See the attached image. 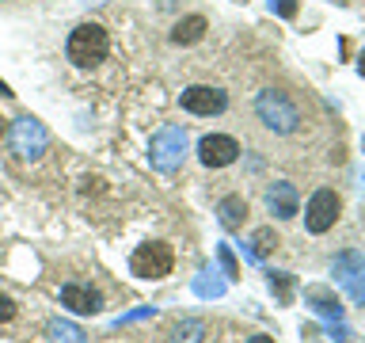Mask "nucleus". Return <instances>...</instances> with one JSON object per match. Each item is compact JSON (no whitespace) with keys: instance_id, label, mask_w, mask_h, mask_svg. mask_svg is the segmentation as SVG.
Here are the masks:
<instances>
[{"instance_id":"nucleus-8","label":"nucleus","mask_w":365,"mask_h":343,"mask_svg":"<svg viewBox=\"0 0 365 343\" xmlns=\"http://www.w3.org/2000/svg\"><path fill=\"white\" fill-rule=\"evenodd\" d=\"M179 103H182V111H187V114H202V119H210V114H221L228 107V91L213 88V84H190L179 96Z\"/></svg>"},{"instance_id":"nucleus-2","label":"nucleus","mask_w":365,"mask_h":343,"mask_svg":"<svg viewBox=\"0 0 365 343\" xmlns=\"http://www.w3.org/2000/svg\"><path fill=\"white\" fill-rule=\"evenodd\" d=\"M107 50H110V39H107V27H99V23H80L65 42V54L76 69H96L107 57Z\"/></svg>"},{"instance_id":"nucleus-25","label":"nucleus","mask_w":365,"mask_h":343,"mask_svg":"<svg viewBox=\"0 0 365 343\" xmlns=\"http://www.w3.org/2000/svg\"><path fill=\"white\" fill-rule=\"evenodd\" d=\"M4 134H8V122H4V119H0V137H4Z\"/></svg>"},{"instance_id":"nucleus-17","label":"nucleus","mask_w":365,"mask_h":343,"mask_svg":"<svg viewBox=\"0 0 365 343\" xmlns=\"http://www.w3.org/2000/svg\"><path fill=\"white\" fill-rule=\"evenodd\" d=\"M270 290L278 294V302H282V305H289V302H293V274L270 271Z\"/></svg>"},{"instance_id":"nucleus-15","label":"nucleus","mask_w":365,"mask_h":343,"mask_svg":"<svg viewBox=\"0 0 365 343\" xmlns=\"http://www.w3.org/2000/svg\"><path fill=\"white\" fill-rule=\"evenodd\" d=\"M282 240H278V233H274L270 225H262V229H255V237H251V248H247V256L251 259H262V256H270L274 248H278Z\"/></svg>"},{"instance_id":"nucleus-12","label":"nucleus","mask_w":365,"mask_h":343,"mask_svg":"<svg viewBox=\"0 0 365 343\" xmlns=\"http://www.w3.org/2000/svg\"><path fill=\"white\" fill-rule=\"evenodd\" d=\"M304 302L312 305V309H316L319 317L335 320V324H339V320H342V305H339V297L331 294L327 286H308V290H304Z\"/></svg>"},{"instance_id":"nucleus-22","label":"nucleus","mask_w":365,"mask_h":343,"mask_svg":"<svg viewBox=\"0 0 365 343\" xmlns=\"http://www.w3.org/2000/svg\"><path fill=\"white\" fill-rule=\"evenodd\" d=\"M247 343H274V339H270V336H251Z\"/></svg>"},{"instance_id":"nucleus-11","label":"nucleus","mask_w":365,"mask_h":343,"mask_svg":"<svg viewBox=\"0 0 365 343\" xmlns=\"http://www.w3.org/2000/svg\"><path fill=\"white\" fill-rule=\"evenodd\" d=\"M61 305L73 309V313H99L103 297H99L96 286H88V282H68V286H61Z\"/></svg>"},{"instance_id":"nucleus-24","label":"nucleus","mask_w":365,"mask_h":343,"mask_svg":"<svg viewBox=\"0 0 365 343\" xmlns=\"http://www.w3.org/2000/svg\"><path fill=\"white\" fill-rule=\"evenodd\" d=\"M0 96H11V88L4 84V80H0Z\"/></svg>"},{"instance_id":"nucleus-13","label":"nucleus","mask_w":365,"mask_h":343,"mask_svg":"<svg viewBox=\"0 0 365 343\" xmlns=\"http://www.w3.org/2000/svg\"><path fill=\"white\" fill-rule=\"evenodd\" d=\"M205 16H187V19H179L175 27H171V42L175 46H194V42H202V34H205Z\"/></svg>"},{"instance_id":"nucleus-10","label":"nucleus","mask_w":365,"mask_h":343,"mask_svg":"<svg viewBox=\"0 0 365 343\" xmlns=\"http://www.w3.org/2000/svg\"><path fill=\"white\" fill-rule=\"evenodd\" d=\"M267 206L270 214L278 217V222H289V217H297V210H301V199H297V187L289 179H278L267 187Z\"/></svg>"},{"instance_id":"nucleus-23","label":"nucleus","mask_w":365,"mask_h":343,"mask_svg":"<svg viewBox=\"0 0 365 343\" xmlns=\"http://www.w3.org/2000/svg\"><path fill=\"white\" fill-rule=\"evenodd\" d=\"M358 73L365 76V50H361V57H358Z\"/></svg>"},{"instance_id":"nucleus-9","label":"nucleus","mask_w":365,"mask_h":343,"mask_svg":"<svg viewBox=\"0 0 365 343\" xmlns=\"http://www.w3.org/2000/svg\"><path fill=\"white\" fill-rule=\"evenodd\" d=\"M240 156V141L228 134H205L198 141V160L205 168H228Z\"/></svg>"},{"instance_id":"nucleus-7","label":"nucleus","mask_w":365,"mask_h":343,"mask_svg":"<svg viewBox=\"0 0 365 343\" xmlns=\"http://www.w3.org/2000/svg\"><path fill=\"white\" fill-rule=\"evenodd\" d=\"M331 274H335L339 286L350 294V302L365 309V256H361V252L350 248V252H342V256H335Z\"/></svg>"},{"instance_id":"nucleus-18","label":"nucleus","mask_w":365,"mask_h":343,"mask_svg":"<svg viewBox=\"0 0 365 343\" xmlns=\"http://www.w3.org/2000/svg\"><path fill=\"white\" fill-rule=\"evenodd\" d=\"M217 256H221V263H225V274H228V279H240V267H236V256H232V248H228V244H221V248H217Z\"/></svg>"},{"instance_id":"nucleus-20","label":"nucleus","mask_w":365,"mask_h":343,"mask_svg":"<svg viewBox=\"0 0 365 343\" xmlns=\"http://www.w3.org/2000/svg\"><path fill=\"white\" fill-rule=\"evenodd\" d=\"M11 317H16V302L8 294H0V324H8Z\"/></svg>"},{"instance_id":"nucleus-21","label":"nucleus","mask_w":365,"mask_h":343,"mask_svg":"<svg viewBox=\"0 0 365 343\" xmlns=\"http://www.w3.org/2000/svg\"><path fill=\"white\" fill-rule=\"evenodd\" d=\"M221 290H225V286H221V282H210V279H198V294H213V297H217V294H221Z\"/></svg>"},{"instance_id":"nucleus-5","label":"nucleus","mask_w":365,"mask_h":343,"mask_svg":"<svg viewBox=\"0 0 365 343\" xmlns=\"http://www.w3.org/2000/svg\"><path fill=\"white\" fill-rule=\"evenodd\" d=\"M339 214H342V199H339V191L319 187V191L312 194V199H308V206H304V229H308L312 237H324L327 229H335Z\"/></svg>"},{"instance_id":"nucleus-14","label":"nucleus","mask_w":365,"mask_h":343,"mask_svg":"<svg viewBox=\"0 0 365 343\" xmlns=\"http://www.w3.org/2000/svg\"><path fill=\"white\" fill-rule=\"evenodd\" d=\"M217 214H221V225L225 229H240L247 222V202L240 199V194H225L221 202H217Z\"/></svg>"},{"instance_id":"nucleus-16","label":"nucleus","mask_w":365,"mask_h":343,"mask_svg":"<svg viewBox=\"0 0 365 343\" xmlns=\"http://www.w3.org/2000/svg\"><path fill=\"white\" fill-rule=\"evenodd\" d=\"M50 339L53 343H84V332H80L76 324H65V320H50Z\"/></svg>"},{"instance_id":"nucleus-6","label":"nucleus","mask_w":365,"mask_h":343,"mask_svg":"<svg viewBox=\"0 0 365 343\" xmlns=\"http://www.w3.org/2000/svg\"><path fill=\"white\" fill-rule=\"evenodd\" d=\"M171 263H175L171 244H164V240H148V244H141L130 256V271L137 274V279H164V274H171Z\"/></svg>"},{"instance_id":"nucleus-19","label":"nucleus","mask_w":365,"mask_h":343,"mask_svg":"<svg viewBox=\"0 0 365 343\" xmlns=\"http://www.w3.org/2000/svg\"><path fill=\"white\" fill-rule=\"evenodd\" d=\"M270 8L278 11L282 19H293V16H297V4H293V0H270Z\"/></svg>"},{"instance_id":"nucleus-1","label":"nucleus","mask_w":365,"mask_h":343,"mask_svg":"<svg viewBox=\"0 0 365 343\" xmlns=\"http://www.w3.org/2000/svg\"><path fill=\"white\" fill-rule=\"evenodd\" d=\"M255 119L267 126L270 134H297V126H301V107H297V99L289 91L282 88H262L255 96Z\"/></svg>"},{"instance_id":"nucleus-4","label":"nucleus","mask_w":365,"mask_h":343,"mask_svg":"<svg viewBox=\"0 0 365 343\" xmlns=\"http://www.w3.org/2000/svg\"><path fill=\"white\" fill-rule=\"evenodd\" d=\"M153 164L160 172H175L182 164V156H187V130L175 122H168V126H160V130L153 134Z\"/></svg>"},{"instance_id":"nucleus-3","label":"nucleus","mask_w":365,"mask_h":343,"mask_svg":"<svg viewBox=\"0 0 365 343\" xmlns=\"http://www.w3.org/2000/svg\"><path fill=\"white\" fill-rule=\"evenodd\" d=\"M8 141H11V153L19 160H38L46 153V145H50V134H46V126L34 114H19L8 126Z\"/></svg>"}]
</instances>
